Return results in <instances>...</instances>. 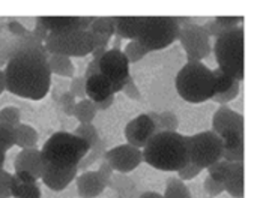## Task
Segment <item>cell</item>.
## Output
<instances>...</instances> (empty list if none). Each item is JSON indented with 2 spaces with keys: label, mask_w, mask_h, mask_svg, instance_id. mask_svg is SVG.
Wrapping results in <instances>:
<instances>
[{
  "label": "cell",
  "mask_w": 257,
  "mask_h": 198,
  "mask_svg": "<svg viewBox=\"0 0 257 198\" xmlns=\"http://www.w3.org/2000/svg\"><path fill=\"white\" fill-rule=\"evenodd\" d=\"M224 192L230 197H244V162H229L224 179H223Z\"/></svg>",
  "instance_id": "cell-19"
},
{
  "label": "cell",
  "mask_w": 257,
  "mask_h": 198,
  "mask_svg": "<svg viewBox=\"0 0 257 198\" xmlns=\"http://www.w3.org/2000/svg\"><path fill=\"white\" fill-rule=\"evenodd\" d=\"M214 54L218 69L230 75L233 80L244 78V29L233 27L218 36L214 44Z\"/></svg>",
  "instance_id": "cell-6"
},
{
  "label": "cell",
  "mask_w": 257,
  "mask_h": 198,
  "mask_svg": "<svg viewBox=\"0 0 257 198\" xmlns=\"http://www.w3.org/2000/svg\"><path fill=\"white\" fill-rule=\"evenodd\" d=\"M108 48H93V51L90 53L92 54V60H98V59H101L104 54H105V51H107Z\"/></svg>",
  "instance_id": "cell-51"
},
{
  "label": "cell",
  "mask_w": 257,
  "mask_h": 198,
  "mask_svg": "<svg viewBox=\"0 0 257 198\" xmlns=\"http://www.w3.org/2000/svg\"><path fill=\"white\" fill-rule=\"evenodd\" d=\"M202 27L206 30V33L209 35V38H211V36L218 38V36H221L223 33H226V32H227V29L221 27V26H220V24H217L214 20H212V21H206L205 24H202Z\"/></svg>",
  "instance_id": "cell-44"
},
{
  "label": "cell",
  "mask_w": 257,
  "mask_h": 198,
  "mask_svg": "<svg viewBox=\"0 0 257 198\" xmlns=\"http://www.w3.org/2000/svg\"><path fill=\"white\" fill-rule=\"evenodd\" d=\"M38 144V132L33 126L18 123L14 128V146L23 149H35Z\"/></svg>",
  "instance_id": "cell-22"
},
{
  "label": "cell",
  "mask_w": 257,
  "mask_h": 198,
  "mask_svg": "<svg viewBox=\"0 0 257 198\" xmlns=\"http://www.w3.org/2000/svg\"><path fill=\"white\" fill-rule=\"evenodd\" d=\"M212 77H214V86H215V93H223L226 90H229L232 87V84L235 83V80L227 75L226 72H223L221 69H214L212 71Z\"/></svg>",
  "instance_id": "cell-32"
},
{
  "label": "cell",
  "mask_w": 257,
  "mask_h": 198,
  "mask_svg": "<svg viewBox=\"0 0 257 198\" xmlns=\"http://www.w3.org/2000/svg\"><path fill=\"white\" fill-rule=\"evenodd\" d=\"M75 98L69 93V92H62L56 101V105L65 113V116H69L72 117V113H74V108H75Z\"/></svg>",
  "instance_id": "cell-35"
},
{
  "label": "cell",
  "mask_w": 257,
  "mask_h": 198,
  "mask_svg": "<svg viewBox=\"0 0 257 198\" xmlns=\"http://www.w3.org/2000/svg\"><path fill=\"white\" fill-rule=\"evenodd\" d=\"M5 92V75H3V69H0V95Z\"/></svg>",
  "instance_id": "cell-53"
},
{
  "label": "cell",
  "mask_w": 257,
  "mask_h": 198,
  "mask_svg": "<svg viewBox=\"0 0 257 198\" xmlns=\"http://www.w3.org/2000/svg\"><path fill=\"white\" fill-rule=\"evenodd\" d=\"M122 53L125 54V57H126V60H128L130 63H137V62H140L145 56L149 54V51H148L145 47H142L137 41H130V42L125 45V50H123Z\"/></svg>",
  "instance_id": "cell-31"
},
{
  "label": "cell",
  "mask_w": 257,
  "mask_h": 198,
  "mask_svg": "<svg viewBox=\"0 0 257 198\" xmlns=\"http://www.w3.org/2000/svg\"><path fill=\"white\" fill-rule=\"evenodd\" d=\"M146 114L154 122L157 132H178L179 119L173 111H163V113L149 111Z\"/></svg>",
  "instance_id": "cell-23"
},
{
  "label": "cell",
  "mask_w": 257,
  "mask_h": 198,
  "mask_svg": "<svg viewBox=\"0 0 257 198\" xmlns=\"http://www.w3.org/2000/svg\"><path fill=\"white\" fill-rule=\"evenodd\" d=\"M107 150V140L105 138H101L99 137V140L89 149V152L86 153V156L80 161V164H78V171H87V168L93 164V162H96L98 159H102V155H104V152Z\"/></svg>",
  "instance_id": "cell-28"
},
{
  "label": "cell",
  "mask_w": 257,
  "mask_h": 198,
  "mask_svg": "<svg viewBox=\"0 0 257 198\" xmlns=\"http://www.w3.org/2000/svg\"><path fill=\"white\" fill-rule=\"evenodd\" d=\"M96 173L108 183V180H110V177L114 174V171H113V168L108 165V162L105 161V159H101V162H99V167H98V170H96Z\"/></svg>",
  "instance_id": "cell-47"
},
{
  "label": "cell",
  "mask_w": 257,
  "mask_h": 198,
  "mask_svg": "<svg viewBox=\"0 0 257 198\" xmlns=\"http://www.w3.org/2000/svg\"><path fill=\"white\" fill-rule=\"evenodd\" d=\"M5 161H6V153L0 152V170H2L3 165H5Z\"/></svg>",
  "instance_id": "cell-54"
},
{
  "label": "cell",
  "mask_w": 257,
  "mask_h": 198,
  "mask_svg": "<svg viewBox=\"0 0 257 198\" xmlns=\"http://www.w3.org/2000/svg\"><path fill=\"white\" fill-rule=\"evenodd\" d=\"M47 59L48 53L41 50H24L11 57L3 71L5 90L30 101L44 99L51 87Z\"/></svg>",
  "instance_id": "cell-1"
},
{
  "label": "cell",
  "mask_w": 257,
  "mask_h": 198,
  "mask_svg": "<svg viewBox=\"0 0 257 198\" xmlns=\"http://www.w3.org/2000/svg\"><path fill=\"white\" fill-rule=\"evenodd\" d=\"M107 186L116 191L117 198L139 197V186H137V183H136L131 177H128V176H125V174H120V173L113 174V176L110 177Z\"/></svg>",
  "instance_id": "cell-21"
},
{
  "label": "cell",
  "mask_w": 257,
  "mask_h": 198,
  "mask_svg": "<svg viewBox=\"0 0 257 198\" xmlns=\"http://www.w3.org/2000/svg\"><path fill=\"white\" fill-rule=\"evenodd\" d=\"M84 86H86V78L83 75L80 77H72L71 83H69V93L74 96V98H80V99H84L86 98V90H84Z\"/></svg>",
  "instance_id": "cell-38"
},
{
  "label": "cell",
  "mask_w": 257,
  "mask_h": 198,
  "mask_svg": "<svg viewBox=\"0 0 257 198\" xmlns=\"http://www.w3.org/2000/svg\"><path fill=\"white\" fill-rule=\"evenodd\" d=\"M89 149V144L75 137L72 132L59 131L48 137L41 149V155L44 164L50 167L72 170L78 168L80 161L86 156Z\"/></svg>",
  "instance_id": "cell-4"
},
{
  "label": "cell",
  "mask_w": 257,
  "mask_h": 198,
  "mask_svg": "<svg viewBox=\"0 0 257 198\" xmlns=\"http://www.w3.org/2000/svg\"><path fill=\"white\" fill-rule=\"evenodd\" d=\"M179 96L191 104H202L215 95L212 69L202 62H187L175 80Z\"/></svg>",
  "instance_id": "cell-5"
},
{
  "label": "cell",
  "mask_w": 257,
  "mask_h": 198,
  "mask_svg": "<svg viewBox=\"0 0 257 198\" xmlns=\"http://www.w3.org/2000/svg\"><path fill=\"white\" fill-rule=\"evenodd\" d=\"M242 20H244V17H232V15H223V17H215L214 18V21L217 24H220L221 27H224L227 30H230L233 27H238Z\"/></svg>",
  "instance_id": "cell-42"
},
{
  "label": "cell",
  "mask_w": 257,
  "mask_h": 198,
  "mask_svg": "<svg viewBox=\"0 0 257 198\" xmlns=\"http://www.w3.org/2000/svg\"><path fill=\"white\" fill-rule=\"evenodd\" d=\"M114 99H116V96H114V95H110L108 98H105V99H102V101H99V102H95L96 110H98V111H105V110H108V108L114 104Z\"/></svg>",
  "instance_id": "cell-48"
},
{
  "label": "cell",
  "mask_w": 257,
  "mask_h": 198,
  "mask_svg": "<svg viewBox=\"0 0 257 198\" xmlns=\"http://www.w3.org/2000/svg\"><path fill=\"white\" fill-rule=\"evenodd\" d=\"M96 113H98V110H96L95 102L84 98V99H80V102L75 104L72 117H75L80 123H92Z\"/></svg>",
  "instance_id": "cell-27"
},
{
  "label": "cell",
  "mask_w": 257,
  "mask_h": 198,
  "mask_svg": "<svg viewBox=\"0 0 257 198\" xmlns=\"http://www.w3.org/2000/svg\"><path fill=\"white\" fill-rule=\"evenodd\" d=\"M137 198H163V195L154 191H146V192H142Z\"/></svg>",
  "instance_id": "cell-52"
},
{
  "label": "cell",
  "mask_w": 257,
  "mask_h": 198,
  "mask_svg": "<svg viewBox=\"0 0 257 198\" xmlns=\"http://www.w3.org/2000/svg\"><path fill=\"white\" fill-rule=\"evenodd\" d=\"M84 90H86V98L93 102H99V101L108 98L110 95H114L111 83L101 74H95V75L86 78Z\"/></svg>",
  "instance_id": "cell-20"
},
{
  "label": "cell",
  "mask_w": 257,
  "mask_h": 198,
  "mask_svg": "<svg viewBox=\"0 0 257 198\" xmlns=\"http://www.w3.org/2000/svg\"><path fill=\"white\" fill-rule=\"evenodd\" d=\"M95 74H99V71H98V60H90L87 63L86 69H84V75L83 77L84 78H89V77H92Z\"/></svg>",
  "instance_id": "cell-50"
},
{
  "label": "cell",
  "mask_w": 257,
  "mask_h": 198,
  "mask_svg": "<svg viewBox=\"0 0 257 198\" xmlns=\"http://www.w3.org/2000/svg\"><path fill=\"white\" fill-rule=\"evenodd\" d=\"M123 134L128 144L142 150L148 144V141L154 137V134H157V129L151 117L146 113H143L126 123Z\"/></svg>",
  "instance_id": "cell-13"
},
{
  "label": "cell",
  "mask_w": 257,
  "mask_h": 198,
  "mask_svg": "<svg viewBox=\"0 0 257 198\" xmlns=\"http://www.w3.org/2000/svg\"><path fill=\"white\" fill-rule=\"evenodd\" d=\"M11 180L12 174L6 170H0V198L11 197Z\"/></svg>",
  "instance_id": "cell-41"
},
{
  "label": "cell",
  "mask_w": 257,
  "mask_h": 198,
  "mask_svg": "<svg viewBox=\"0 0 257 198\" xmlns=\"http://www.w3.org/2000/svg\"><path fill=\"white\" fill-rule=\"evenodd\" d=\"M137 17H114V35L119 39L136 41Z\"/></svg>",
  "instance_id": "cell-25"
},
{
  "label": "cell",
  "mask_w": 257,
  "mask_h": 198,
  "mask_svg": "<svg viewBox=\"0 0 257 198\" xmlns=\"http://www.w3.org/2000/svg\"><path fill=\"white\" fill-rule=\"evenodd\" d=\"M14 176L20 180V182H24V183H38V179L33 177L30 173L27 171H15Z\"/></svg>",
  "instance_id": "cell-49"
},
{
  "label": "cell",
  "mask_w": 257,
  "mask_h": 198,
  "mask_svg": "<svg viewBox=\"0 0 257 198\" xmlns=\"http://www.w3.org/2000/svg\"><path fill=\"white\" fill-rule=\"evenodd\" d=\"M11 197L14 198H42V192L38 183L20 182L14 174L11 180Z\"/></svg>",
  "instance_id": "cell-26"
},
{
  "label": "cell",
  "mask_w": 257,
  "mask_h": 198,
  "mask_svg": "<svg viewBox=\"0 0 257 198\" xmlns=\"http://www.w3.org/2000/svg\"><path fill=\"white\" fill-rule=\"evenodd\" d=\"M77 174H78V168L60 170V168H54V167H50V165L44 164L41 180L44 182L45 186H48L50 189L59 192V191H63L71 182H74Z\"/></svg>",
  "instance_id": "cell-16"
},
{
  "label": "cell",
  "mask_w": 257,
  "mask_h": 198,
  "mask_svg": "<svg viewBox=\"0 0 257 198\" xmlns=\"http://www.w3.org/2000/svg\"><path fill=\"white\" fill-rule=\"evenodd\" d=\"M203 188H205V192L211 197H218L224 192V186L221 182H217L214 180L212 177H206L205 182H203Z\"/></svg>",
  "instance_id": "cell-40"
},
{
  "label": "cell",
  "mask_w": 257,
  "mask_h": 198,
  "mask_svg": "<svg viewBox=\"0 0 257 198\" xmlns=\"http://www.w3.org/2000/svg\"><path fill=\"white\" fill-rule=\"evenodd\" d=\"M48 69L51 74L59 75V77H65V78H72L75 68L71 62L69 57L65 56H57V54H48Z\"/></svg>",
  "instance_id": "cell-24"
},
{
  "label": "cell",
  "mask_w": 257,
  "mask_h": 198,
  "mask_svg": "<svg viewBox=\"0 0 257 198\" xmlns=\"http://www.w3.org/2000/svg\"><path fill=\"white\" fill-rule=\"evenodd\" d=\"M44 168V159L41 155V150L35 149H23L20 153H17L14 159V170L15 171H27L38 180L41 179Z\"/></svg>",
  "instance_id": "cell-15"
},
{
  "label": "cell",
  "mask_w": 257,
  "mask_h": 198,
  "mask_svg": "<svg viewBox=\"0 0 257 198\" xmlns=\"http://www.w3.org/2000/svg\"><path fill=\"white\" fill-rule=\"evenodd\" d=\"M77 192L83 198H95L101 195L107 188V182L96 171H83L75 177Z\"/></svg>",
  "instance_id": "cell-17"
},
{
  "label": "cell",
  "mask_w": 257,
  "mask_h": 198,
  "mask_svg": "<svg viewBox=\"0 0 257 198\" xmlns=\"http://www.w3.org/2000/svg\"><path fill=\"white\" fill-rule=\"evenodd\" d=\"M14 147V128L0 122V152L6 153Z\"/></svg>",
  "instance_id": "cell-34"
},
{
  "label": "cell",
  "mask_w": 257,
  "mask_h": 198,
  "mask_svg": "<svg viewBox=\"0 0 257 198\" xmlns=\"http://www.w3.org/2000/svg\"><path fill=\"white\" fill-rule=\"evenodd\" d=\"M187 141H188L190 162L199 165L203 170L212 165L214 162L220 161L223 156L221 138L212 131L187 135Z\"/></svg>",
  "instance_id": "cell-8"
},
{
  "label": "cell",
  "mask_w": 257,
  "mask_h": 198,
  "mask_svg": "<svg viewBox=\"0 0 257 198\" xmlns=\"http://www.w3.org/2000/svg\"><path fill=\"white\" fill-rule=\"evenodd\" d=\"M178 39L181 41V45L187 53L188 62H202L212 51L209 35L202 27V24L191 21L182 24Z\"/></svg>",
  "instance_id": "cell-10"
},
{
  "label": "cell",
  "mask_w": 257,
  "mask_h": 198,
  "mask_svg": "<svg viewBox=\"0 0 257 198\" xmlns=\"http://www.w3.org/2000/svg\"><path fill=\"white\" fill-rule=\"evenodd\" d=\"M203 171V168H200L199 165H196V164H187L184 168H181L179 171H178V179L179 180H182V182H185V180H191V179H194V177H197L200 173Z\"/></svg>",
  "instance_id": "cell-39"
},
{
  "label": "cell",
  "mask_w": 257,
  "mask_h": 198,
  "mask_svg": "<svg viewBox=\"0 0 257 198\" xmlns=\"http://www.w3.org/2000/svg\"><path fill=\"white\" fill-rule=\"evenodd\" d=\"M227 165L229 162L224 161V159H220L217 162H214L212 165H209L206 170H208V176L212 177L214 180L217 182H221L223 183V179H224V174H226V170H227Z\"/></svg>",
  "instance_id": "cell-37"
},
{
  "label": "cell",
  "mask_w": 257,
  "mask_h": 198,
  "mask_svg": "<svg viewBox=\"0 0 257 198\" xmlns=\"http://www.w3.org/2000/svg\"><path fill=\"white\" fill-rule=\"evenodd\" d=\"M187 20L182 17H137L136 41L149 53L164 50L178 41L182 23H190Z\"/></svg>",
  "instance_id": "cell-3"
},
{
  "label": "cell",
  "mask_w": 257,
  "mask_h": 198,
  "mask_svg": "<svg viewBox=\"0 0 257 198\" xmlns=\"http://www.w3.org/2000/svg\"><path fill=\"white\" fill-rule=\"evenodd\" d=\"M238 95H239V81L235 80V83L232 84V87H230L229 90H226V92H223V93H215L211 99H212L214 102L220 104V105H226L227 102L233 101Z\"/></svg>",
  "instance_id": "cell-36"
},
{
  "label": "cell",
  "mask_w": 257,
  "mask_h": 198,
  "mask_svg": "<svg viewBox=\"0 0 257 198\" xmlns=\"http://www.w3.org/2000/svg\"><path fill=\"white\" fill-rule=\"evenodd\" d=\"M48 33L89 30L93 17H38Z\"/></svg>",
  "instance_id": "cell-14"
},
{
  "label": "cell",
  "mask_w": 257,
  "mask_h": 198,
  "mask_svg": "<svg viewBox=\"0 0 257 198\" xmlns=\"http://www.w3.org/2000/svg\"><path fill=\"white\" fill-rule=\"evenodd\" d=\"M72 134L78 138H81L83 141H86L89 144V147H92L98 140H99V132L96 129V126L93 123H80Z\"/></svg>",
  "instance_id": "cell-30"
},
{
  "label": "cell",
  "mask_w": 257,
  "mask_h": 198,
  "mask_svg": "<svg viewBox=\"0 0 257 198\" xmlns=\"http://www.w3.org/2000/svg\"><path fill=\"white\" fill-rule=\"evenodd\" d=\"M8 30H9L11 36H24V35H27L30 32L20 21H9L8 23Z\"/></svg>",
  "instance_id": "cell-46"
},
{
  "label": "cell",
  "mask_w": 257,
  "mask_h": 198,
  "mask_svg": "<svg viewBox=\"0 0 257 198\" xmlns=\"http://www.w3.org/2000/svg\"><path fill=\"white\" fill-rule=\"evenodd\" d=\"M2 44H3V38L0 36V47H2Z\"/></svg>",
  "instance_id": "cell-55"
},
{
  "label": "cell",
  "mask_w": 257,
  "mask_h": 198,
  "mask_svg": "<svg viewBox=\"0 0 257 198\" xmlns=\"http://www.w3.org/2000/svg\"><path fill=\"white\" fill-rule=\"evenodd\" d=\"M122 92H123L128 98H131V99H136V101L142 99L140 90H139V87H137V84L134 83V80H133L131 75H130V78H128V81H126V84L123 86Z\"/></svg>",
  "instance_id": "cell-43"
},
{
  "label": "cell",
  "mask_w": 257,
  "mask_h": 198,
  "mask_svg": "<svg viewBox=\"0 0 257 198\" xmlns=\"http://www.w3.org/2000/svg\"><path fill=\"white\" fill-rule=\"evenodd\" d=\"M143 161L160 171H179L190 164L187 135L157 132L142 150Z\"/></svg>",
  "instance_id": "cell-2"
},
{
  "label": "cell",
  "mask_w": 257,
  "mask_h": 198,
  "mask_svg": "<svg viewBox=\"0 0 257 198\" xmlns=\"http://www.w3.org/2000/svg\"><path fill=\"white\" fill-rule=\"evenodd\" d=\"M102 159L108 162L113 171L126 174V173L134 171L143 162V155L140 149L126 143V144H120V146L105 150L102 155Z\"/></svg>",
  "instance_id": "cell-11"
},
{
  "label": "cell",
  "mask_w": 257,
  "mask_h": 198,
  "mask_svg": "<svg viewBox=\"0 0 257 198\" xmlns=\"http://www.w3.org/2000/svg\"><path fill=\"white\" fill-rule=\"evenodd\" d=\"M98 71L102 77H105L113 87V93L122 92L123 86L130 78V62L120 48H110L105 54L98 59Z\"/></svg>",
  "instance_id": "cell-9"
},
{
  "label": "cell",
  "mask_w": 257,
  "mask_h": 198,
  "mask_svg": "<svg viewBox=\"0 0 257 198\" xmlns=\"http://www.w3.org/2000/svg\"><path fill=\"white\" fill-rule=\"evenodd\" d=\"M21 120V111L17 107H5L0 110V122L15 128Z\"/></svg>",
  "instance_id": "cell-33"
},
{
  "label": "cell",
  "mask_w": 257,
  "mask_h": 198,
  "mask_svg": "<svg viewBox=\"0 0 257 198\" xmlns=\"http://www.w3.org/2000/svg\"><path fill=\"white\" fill-rule=\"evenodd\" d=\"M44 48L48 54H57L71 59L90 54L95 48V44L89 30H80L66 33H48L44 41Z\"/></svg>",
  "instance_id": "cell-7"
},
{
  "label": "cell",
  "mask_w": 257,
  "mask_h": 198,
  "mask_svg": "<svg viewBox=\"0 0 257 198\" xmlns=\"http://www.w3.org/2000/svg\"><path fill=\"white\" fill-rule=\"evenodd\" d=\"M89 32L93 36L95 48H107L114 36V17H93Z\"/></svg>",
  "instance_id": "cell-18"
},
{
  "label": "cell",
  "mask_w": 257,
  "mask_h": 198,
  "mask_svg": "<svg viewBox=\"0 0 257 198\" xmlns=\"http://www.w3.org/2000/svg\"><path fill=\"white\" fill-rule=\"evenodd\" d=\"M163 198H193V195L190 192V188L185 185V182L179 180L178 177H170L167 179Z\"/></svg>",
  "instance_id": "cell-29"
},
{
  "label": "cell",
  "mask_w": 257,
  "mask_h": 198,
  "mask_svg": "<svg viewBox=\"0 0 257 198\" xmlns=\"http://www.w3.org/2000/svg\"><path fill=\"white\" fill-rule=\"evenodd\" d=\"M30 32H32V35H33L38 41H41L42 44H44L45 38L48 36V30L44 27V24L39 21V18H36V20H35V27H33Z\"/></svg>",
  "instance_id": "cell-45"
},
{
  "label": "cell",
  "mask_w": 257,
  "mask_h": 198,
  "mask_svg": "<svg viewBox=\"0 0 257 198\" xmlns=\"http://www.w3.org/2000/svg\"><path fill=\"white\" fill-rule=\"evenodd\" d=\"M212 132L220 138L230 135H244V117L238 111L221 105L212 117Z\"/></svg>",
  "instance_id": "cell-12"
}]
</instances>
